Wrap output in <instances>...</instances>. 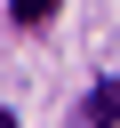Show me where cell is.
Returning a JSON list of instances; mask_svg holds the SVG:
<instances>
[{
    "label": "cell",
    "mask_w": 120,
    "mask_h": 128,
    "mask_svg": "<svg viewBox=\"0 0 120 128\" xmlns=\"http://www.w3.org/2000/svg\"><path fill=\"white\" fill-rule=\"evenodd\" d=\"M56 8H64V0H8V16H16V24H48Z\"/></svg>",
    "instance_id": "obj_2"
},
{
    "label": "cell",
    "mask_w": 120,
    "mask_h": 128,
    "mask_svg": "<svg viewBox=\"0 0 120 128\" xmlns=\"http://www.w3.org/2000/svg\"><path fill=\"white\" fill-rule=\"evenodd\" d=\"M0 128H16V120H8V112H0Z\"/></svg>",
    "instance_id": "obj_3"
},
{
    "label": "cell",
    "mask_w": 120,
    "mask_h": 128,
    "mask_svg": "<svg viewBox=\"0 0 120 128\" xmlns=\"http://www.w3.org/2000/svg\"><path fill=\"white\" fill-rule=\"evenodd\" d=\"M80 128H120V72L88 96V112H80Z\"/></svg>",
    "instance_id": "obj_1"
}]
</instances>
